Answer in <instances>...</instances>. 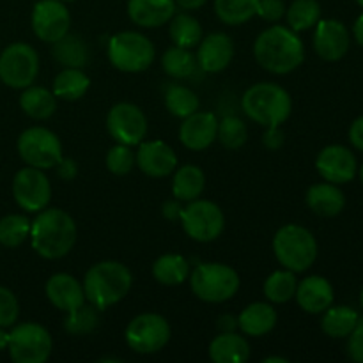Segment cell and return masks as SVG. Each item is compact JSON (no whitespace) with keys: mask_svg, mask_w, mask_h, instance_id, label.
<instances>
[{"mask_svg":"<svg viewBox=\"0 0 363 363\" xmlns=\"http://www.w3.org/2000/svg\"><path fill=\"white\" fill-rule=\"evenodd\" d=\"M357 2H358V6L363 7V0H357Z\"/></svg>","mask_w":363,"mask_h":363,"instance_id":"obj_57","label":"cell"},{"mask_svg":"<svg viewBox=\"0 0 363 363\" xmlns=\"http://www.w3.org/2000/svg\"><path fill=\"white\" fill-rule=\"evenodd\" d=\"M133 277L124 264L117 261H103L87 269L84 277L85 300L98 311L112 307L130 293Z\"/></svg>","mask_w":363,"mask_h":363,"instance_id":"obj_3","label":"cell"},{"mask_svg":"<svg viewBox=\"0 0 363 363\" xmlns=\"http://www.w3.org/2000/svg\"><path fill=\"white\" fill-rule=\"evenodd\" d=\"M262 362L264 363H287L289 360H287V358H282V357H266Z\"/></svg>","mask_w":363,"mask_h":363,"instance_id":"obj_54","label":"cell"},{"mask_svg":"<svg viewBox=\"0 0 363 363\" xmlns=\"http://www.w3.org/2000/svg\"><path fill=\"white\" fill-rule=\"evenodd\" d=\"M108 59L123 73H140L155 60V45L140 32L124 30L108 41Z\"/></svg>","mask_w":363,"mask_h":363,"instance_id":"obj_7","label":"cell"},{"mask_svg":"<svg viewBox=\"0 0 363 363\" xmlns=\"http://www.w3.org/2000/svg\"><path fill=\"white\" fill-rule=\"evenodd\" d=\"M350 30L339 20H319L314 32V50L326 62L340 60L350 50Z\"/></svg>","mask_w":363,"mask_h":363,"instance_id":"obj_17","label":"cell"},{"mask_svg":"<svg viewBox=\"0 0 363 363\" xmlns=\"http://www.w3.org/2000/svg\"><path fill=\"white\" fill-rule=\"evenodd\" d=\"M188 279L195 296L206 303H223L240 289V275L236 269L220 262L199 264Z\"/></svg>","mask_w":363,"mask_h":363,"instance_id":"obj_6","label":"cell"},{"mask_svg":"<svg viewBox=\"0 0 363 363\" xmlns=\"http://www.w3.org/2000/svg\"><path fill=\"white\" fill-rule=\"evenodd\" d=\"M106 130L117 144L138 145L147 135V119L133 103H117L106 116Z\"/></svg>","mask_w":363,"mask_h":363,"instance_id":"obj_14","label":"cell"},{"mask_svg":"<svg viewBox=\"0 0 363 363\" xmlns=\"http://www.w3.org/2000/svg\"><path fill=\"white\" fill-rule=\"evenodd\" d=\"M277 311L269 303L264 301H255L245 307L241 314L238 315V328L248 337H264L275 328L277 325Z\"/></svg>","mask_w":363,"mask_h":363,"instance_id":"obj_25","label":"cell"},{"mask_svg":"<svg viewBox=\"0 0 363 363\" xmlns=\"http://www.w3.org/2000/svg\"><path fill=\"white\" fill-rule=\"evenodd\" d=\"M170 27L169 34L170 39L174 41V45L181 46V48H194L201 43L202 39V27L199 23L197 18L190 16L186 13L174 14L170 18Z\"/></svg>","mask_w":363,"mask_h":363,"instance_id":"obj_34","label":"cell"},{"mask_svg":"<svg viewBox=\"0 0 363 363\" xmlns=\"http://www.w3.org/2000/svg\"><path fill=\"white\" fill-rule=\"evenodd\" d=\"M99 325V311L94 305H82L64 319V330L73 337H84L94 332Z\"/></svg>","mask_w":363,"mask_h":363,"instance_id":"obj_40","label":"cell"},{"mask_svg":"<svg viewBox=\"0 0 363 363\" xmlns=\"http://www.w3.org/2000/svg\"><path fill=\"white\" fill-rule=\"evenodd\" d=\"M353 38L357 39L358 45H360L362 48H363V13L357 18V21H354V25H353Z\"/></svg>","mask_w":363,"mask_h":363,"instance_id":"obj_52","label":"cell"},{"mask_svg":"<svg viewBox=\"0 0 363 363\" xmlns=\"http://www.w3.org/2000/svg\"><path fill=\"white\" fill-rule=\"evenodd\" d=\"M323 314L325 315L321 319V330L325 335L332 339H347L360 318L354 308L346 307V305H339V307L330 305Z\"/></svg>","mask_w":363,"mask_h":363,"instance_id":"obj_31","label":"cell"},{"mask_svg":"<svg viewBox=\"0 0 363 363\" xmlns=\"http://www.w3.org/2000/svg\"><path fill=\"white\" fill-rule=\"evenodd\" d=\"M294 298L301 311L308 314H323L330 305H333L335 294H333L332 284L325 277L312 275L298 284Z\"/></svg>","mask_w":363,"mask_h":363,"instance_id":"obj_22","label":"cell"},{"mask_svg":"<svg viewBox=\"0 0 363 363\" xmlns=\"http://www.w3.org/2000/svg\"><path fill=\"white\" fill-rule=\"evenodd\" d=\"M53 350L52 335L38 323H23L9 333L11 360L16 363H45Z\"/></svg>","mask_w":363,"mask_h":363,"instance_id":"obj_10","label":"cell"},{"mask_svg":"<svg viewBox=\"0 0 363 363\" xmlns=\"http://www.w3.org/2000/svg\"><path fill=\"white\" fill-rule=\"evenodd\" d=\"M206 176L199 167L183 165L176 170L172 179L174 199L181 202H191L199 199L204 191Z\"/></svg>","mask_w":363,"mask_h":363,"instance_id":"obj_30","label":"cell"},{"mask_svg":"<svg viewBox=\"0 0 363 363\" xmlns=\"http://www.w3.org/2000/svg\"><path fill=\"white\" fill-rule=\"evenodd\" d=\"M77 223L64 209L45 208L30 222L32 248L43 259H62L77 243Z\"/></svg>","mask_w":363,"mask_h":363,"instance_id":"obj_2","label":"cell"},{"mask_svg":"<svg viewBox=\"0 0 363 363\" xmlns=\"http://www.w3.org/2000/svg\"><path fill=\"white\" fill-rule=\"evenodd\" d=\"M89 46L80 35L67 32L59 41L52 43V57L64 67H80L87 66L89 62Z\"/></svg>","mask_w":363,"mask_h":363,"instance_id":"obj_27","label":"cell"},{"mask_svg":"<svg viewBox=\"0 0 363 363\" xmlns=\"http://www.w3.org/2000/svg\"><path fill=\"white\" fill-rule=\"evenodd\" d=\"M162 67L169 77L177 78V80H184V78L194 77L199 64L197 57L190 50L174 45L172 48H169L163 53Z\"/></svg>","mask_w":363,"mask_h":363,"instance_id":"obj_35","label":"cell"},{"mask_svg":"<svg viewBox=\"0 0 363 363\" xmlns=\"http://www.w3.org/2000/svg\"><path fill=\"white\" fill-rule=\"evenodd\" d=\"M241 108L254 123L264 128H277L289 119L293 112V99L279 84L259 82L245 91Z\"/></svg>","mask_w":363,"mask_h":363,"instance_id":"obj_4","label":"cell"},{"mask_svg":"<svg viewBox=\"0 0 363 363\" xmlns=\"http://www.w3.org/2000/svg\"><path fill=\"white\" fill-rule=\"evenodd\" d=\"M273 254L286 269L303 273L318 259V241L305 227L287 223L273 238Z\"/></svg>","mask_w":363,"mask_h":363,"instance_id":"obj_5","label":"cell"},{"mask_svg":"<svg viewBox=\"0 0 363 363\" xmlns=\"http://www.w3.org/2000/svg\"><path fill=\"white\" fill-rule=\"evenodd\" d=\"M208 0H176V6H179L184 11H195L201 9Z\"/></svg>","mask_w":363,"mask_h":363,"instance_id":"obj_51","label":"cell"},{"mask_svg":"<svg viewBox=\"0 0 363 363\" xmlns=\"http://www.w3.org/2000/svg\"><path fill=\"white\" fill-rule=\"evenodd\" d=\"M305 201H307L308 209L323 218H333V216L340 215L346 206V197L342 191L339 190L337 184L328 183V181L312 184L307 190Z\"/></svg>","mask_w":363,"mask_h":363,"instance_id":"obj_24","label":"cell"},{"mask_svg":"<svg viewBox=\"0 0 363 363\" xmlns=\"http://www.w3.org/2000/svg\"><path fill=\"white\" fill-rule=\"evenodd\" d=\"M60 2H73V0H60Z\"/></svg>","mask_w":363,"mask_h":363,"instance_id":"obj_58","label":"cell"},{"mask_svg":"<svg viewBox=\"0 0 363 363\" xmlns=\"http://www.w3.org/2000/svg\"><path fill=\"white\" fill-rule=\"evenodd\" d=\"M360 305H362V308H363V289H362V293H360Z\"/></svg>","mask_w":363,"mask_h":363,"instance_id":"obj_55","label":"cell"},{"mask_svg":"<svg viewBox=\"0 0 363 363\" xmlns=\"http://www.w3.org/2000/svg\"><path fill=\"white\" fill-rule=\"evenodd\" d=\"M18 155L28 167L53 169L62 160V144L52 130L34 126L18 137Z\"/></svg>","mask_w":363,"mask_h":363,"instance_id":"obj_9","label":"cell"},{"mask_svg":"<svg viewBox=\"0 0 363 363\" xmlns=\"http://www.w3.org/2000/svg\"><path fill=\"white\" fill-rule=\"evenodd\" d=\"M20 315V305L11 289L0 286V328L13 326Z\"/></svg>","mask_w":363,"mask_h":363,"instance_id":"obj_43","label":"cell"},{"mask_svg":"<svg viewBox=\"0 0 363 363\" xmlns=\"http://www.w3.org/2000/svg\"><path fill=\"white\" fill-rule=\"evenodd\" d=\"M106 169L116 176H126L135 167V152L131 151V145L117 144L106 152Z\"/></svg>","mask_w":363,"mask_h":363,"instance_id":"obj_42","label":"cell"},{"mask_svg":"<svg viewBox=\"0 0 363 363\" xmlns=\"http://www.w3.org/2000/svg\"><path fill=\"white\" fill-rule=\"evenodd\" d=\"M360 179H362V183H363V165H362V169H360Z\"/></svg>","mask_w":363,"mask_h":363,"instance_id":"obj_56","label":"cell"},{"mask_svg":"<svg viewBox=\"0 0 363 363\" xmlns=\"http://www.w3.org/2000/svg\"><path fill=\"white\" fill-rule=\"evenodd\" d=\"M130 350L138 354H152L162 351L170 340V325L163 315L145 312L130 321L124 332Z\"/></svg>","mask_w":363,"mask_h":363,"instance_id":"obj_11","label":"cell"},{"mask_svg":"<svg viewBox=\"0 0 363 363\" xmlns=\"http://www.w3.org/2000/svg\"><path fill=\"white\" fill-rule=\"evenodd\" d=\"M218 119L211 112H195L184 117L179 128V140L190 151H204L216 140Z\"/></svg>","mask_w":363,"mask_h":363,"instance_id":"obj_19","label":"cell"},{"mask_svg":"<svg viewBox=\"0 0 363 363\" xmlns=\"http://www.w3.org/2000/svg\"><path fill=\"white\" fill-rule=\"evenodd\" d=\"M91 87V78L80 67H64L53 80V94L64 101H77L84 98Z\"/></svg>","mask_w":363,"mask_h":363,"instance_id":"obj_29","label":"cell"},{"mask_svg":"<svg viewBox=\"0 0 363 363\" xmlns=\"http://www.w3.org/2000/svg\"><path fill=\"white\" fill-rule=\"evenodd\" d=\"M152 277L162 286H179L190 277V264L179 254H165L152 264Z\"/></svg>","mask_w":363,"mask_h":363,"instance_id":"obj_32","label":"cell"},{"mask_svg":"<svg viewBox=\"0 0 363 363\" xmlns=\"http://www.w3.org/2000/svg\"><path fill=\"white\" fill-rule=\"evenodd\" d=\"M248 138V128L241 119L234 116L223 117L218 121V131H216V140L229 151H238L243 147Z\"/></svg>","mask_w":363,"mask_h":363,"instance_id":"obj_41","label":"cell"},{"mask_svg":"<svg viewBox=\"0 0 363 363\" xmlns=\"http://www.w3.org/2000/svg\"><path fill=\"white\" fill-rule=\"evenodd\" d=\"M209 358L215 363H245L250 358V346L236 332H220L209 344Z\"/></svg>","mask_w":363,"mask_h":363,"instance_id":"obj_26","label":"cell"},{"mask_svg":"<svg viewBox=\"0 0 363 363\" xmlns=\"http://www.w3.org/2000/svg\"><path fill=\"white\" fill-rule=\"evenodd\" d=\"M347 354L353 362L363 363V318H358L357 326L347 337Z\"/></svg>","mask_w":363,"mask_h":363,"instance_id":"obj_45","label":"cell"},{"mask_svg":"<svg viewBox=\"0 0 363 363\" xmlns=\"http://www.w3.org/2000/svg\"><path fill=\"white\" fill-rule=\"evenodd\" d=\"M220 332H234L238 328V318L230 314H223L218 318V323H216Z\"/></svg>","mask_w":363,"mask_h":363,"instance_id":"obj_50","label":"cell"},{"mask_svg":"<svg viewBox=\"0 0 363 363\" xmlns=\"http://www.w3.org/2000/svg\"><path fill=\"white\" fill-rule=\"evenodd\" d=\"M57 174L62 181H73L78 176V165L73 158H64L57 163Z\"/></svg>","mask_w":363,"mask_h":363,"instance_id":"obj_46","label":"cell"},{"mask_svg":"<svg viewBox=\"0 0 363 363\" xmlns=\"http://www.w3.org/2000/svg\"><path fill=\"white\" fill-rule=\"evenodd\" d=\"M296 287H298L296 273L284 268V269H277V272H273L272 275L266 279L264 287H262V289H264V296L269 303L282 305L293 300L294 294H296Z\"/></svg>","mask_w":363,"mask_h":363,"instance_id":"obj_33","label":"cell"},{"mask_svg":"<svg viewBox=\"0 0 363 363\" xmlns=\"http://www.w3.org/2000/svg\"><path fill=\"white\" fill-rule=\"evenodd\" d=\"M199 96L195 94L191 89L184 87V85H170L165 92V106L174 117H184L191 116L199 110Z\"/></svg>","mask_w":363,"mask_h":363,"instance_id":"obj_38","label":"cell"},{"mask_svg":"<svg viewBox=\"0 0 363 363\" xmlns=\"http://www.w3.org/2000/svg\"><path fill=\"white\" fill-rule=\"evenodd\" d=\"M350 140L358 151H363V116L353 121L350 128Z\"/></svg>","mask_w":363,"mask_h":363,"instance_id":"obj_49","label":"cell"},{"mask_svg":"<svg viewBox=\"0 0 363 363\" xmlns=\"http://www.w3.org/2000/svg\"><path fill=\"white\" fill-rule=\"evenodd\" d=\"M20 108L32 119H50L57 110V98L48 89L28 85L20 94Z\"/></svg>","mask_w":363,"mask_h":363,"instance_id":"obj_28","label":"cell"},{"mask_svg":"<svg viewBox=\"0 0 363 363\" xmlns=\"http://www.w3.org/2000/svg\"><path fill=\"white\" fill-rule=\"evenodd\" d=\"M262 144L269 149V151H277L284 145V133L280 131V126L277 128H266V133L262 135Z\"/></svg>","mask_w":363,"mask_h":363,"instance_id":"obj_47","label":"cell"},{"mask_svg":"<svg viewBox=\"0 0 363 363\" xmlns=\"http://www.w3.org/2000/svg\"><path fill=\"white\" fill-rule=\"evenodd\" d=\"M254 55L259 66L268 73L287 74L303 64L305 46L293 28L272 25L255 39Z\"/></svg>","mask_w":363,"mask_h":363,"instance_id":"obj_1","label":"cell"},{"mask_svg":"<svg viewBox=\"0 0 363 363\" xmlns=\"http://www.w3.org/2000/svg\"><path fill=\"white\" fill-rule=\"evenodd\" d=\"M13 197L25 211L39 213L52 201V184L41 169L25 167L13 179Z\"/></svg>","mask_w":363,"mask_h":363,"instance_id":"obj_13","label":"cell"},{"mask_svg":"<svg viewBox=\"0 0 363 363\" xmlns=\"http://www.w3.org/2000/svg\"><path fill=\"white\" fill-rule=\"evenodd\" d=\"M7 344H9V333H6L4 328H0V351L7 350Z\"/></svg>","mask_w":363,"mask_h":363,"instance_id":"obj_53","label":"cell"},{"mask_svg":"<svg viewBox=\"0 0 363 363\" xmlns=\"http://www.w3.org/2000/svg\"><path fill=\"white\" fill-rule=\"evenodd\" d=\"M259 0H215V13L225 25H243L257 14Z\"/></svg>","mask_w":363,"mask_h":363,"instance_id":"obj_36","label":"cell"},{"mask_svg":"<svg viewBox=\"0 0 363 363\" xmlns=\"http://www.w3.org/2000/svg\"><path fill=\"white\" fill-rule=\"evenodd\" d=\"M315 169L319 176L333 184L350 183L357 176V158L344 145H328L315 158Z\"/></svg>","mask_w":363,"mask_h":363,"instance_id":"obj_16","label":"cell"},{"mask_svg":"<svg viewBox=\"0 0 363 363\" xmlns=\"http://www.w3.org/2000/svg\"><path fill=\"white\" fill-rule=\"evenodd\" d=\"M46 298L53 307L71 314L85 303V293L82 282L67 273H55L48 279L45 286Z\"/></svg>","mask_w":363,"mask_h":363,"instance_id":"obj_21","label":"cell"},{"mask_svg":"<svg viewBox=\"0 0 363 363\" xmlns=\"http://www.w3.org/2000/svg\"><path fill=\"white\" fill-rule=\"evenodd\" d=\"M174 14L176 0H128V16L138 27H162Z\"/></svg>","mask_w":363,"mask_h":363,"instance_id":"obj_23","label":"cell"},{"mask_svg":"<svg viewBox=\"0 0 363 363\" xmlns=\"http://www.w3.org/2000/svg\"><path fill=\"white\" fill-rule=\"evenodd\" d=\"M286 18L294 32L308 30L321 20V6L318 0H294L286 9Z\"/></svg>","mask_w":363,"mask_h":363,"instance_id":"obj_37","label":"cell"},{"mask_svg":"<svg viewBox=\"0 0 363 363\" xmlns=\"http://www.w3.org/2000/svg\"><path fill=\"white\" fill-rule=\"evenodd\" d=\"M39 74V55L27 43H13L0 53V80L11 89H25Z\"/></svg>","mask_w":363,"mask_h":363,"instance_id":"obj_12","label":"cell"},{"mask_svg":"<svg viewBox=\"0 0 363 363\" xmlns=\"http://www.w3.org/2000/svg\"><path fill=\"white\" fill-rule=\"evenodd\" d=\"M234 57V43L223 32H211L201 39L197 50V64L206 73H220Z\"/></svg>","mask_w":363,"mask_h":363,"instance_id":"obj_20","label":"cell"},{"mask_svg":"<svg viewBox=\"0 0 363 363\" xmlns=\"http://www.w3.org/2000/svg\"><path fill=\"white\" fill-rule=\"evenodd\" d=\"M135 165L149 177H167L177 167V156L170 145L162 140H142L135 152Z\"/></svg>","mask_w":363,"mask_h":363,"instance_id":"obj_18","label":"cell"},{"mask_svg":"<svg viewBox=\"0 0 363 363\" xmlns=\"http://www.w3.org/2000/svg\"><path fill=\"white\" fill-rule=\"evenodd\" d=\"M30 236V220L23 215H7L0 218V245L16 248Z\"/></svg>","mask_w":363,"mask_h":363,"instance_id":"obj_39","label":"cell"},{"mask_svg":"<svg viewBox=\"0 0 363 363\" xmlns=\"http://www.w3.org/2000/svg\"><path fill=\"white\" fill-rule=\"evenodd\" d=\"M257 14L262 20L275 23L286 16V4L284 0H259Z\"/></svg>","mask_w":363,"mask_h":363,"instance_id":"obj_44","label":"cell"},{"mask_svg":"<svg viewBox=\"0 0 363 363\" xmlns=\"http://www.w3.org/2000/svg\"><path fill=\"white\" fill-rule=\"evenodd\" d=\"M181 225L190 240L199 243H211L222 236L225 229V216L222 208L211 201H195L188 202L186 208L181 211Z\"/></svg>","mask_w":363,"mask_h":363,"instance_id":"obj_8","label":"cell"},{"mask_svg":"<svg viewBox=\"0 0 363 363\" xmlns=\"http://www.w3.org/2000/svg\"><path fill=\"white\" fill-rule=\"evenodd\" d=\"M71 14L60 0H39L32 9V30L41 41L55 43L69 32Z\"/></svg>","mask_w":363,"mask_h":363,"instance_id":"obj_15","label":"cell"},{"mask_svg":"<svg viewBox=\"0 0 363 363\" xmlns=\"http://www.w3.org/2000/svg\"><path fill=\"white\" fill-rule=\"evenodd\" d=\"M181 211H183V206H181V201H177V199L163 202L162 215L167 220H170V222H177L181 218Z\"/></svg>","mask_w":363,"mask_h":363,"instance_id":"obj_48","label":"cell"}]
</instances>
